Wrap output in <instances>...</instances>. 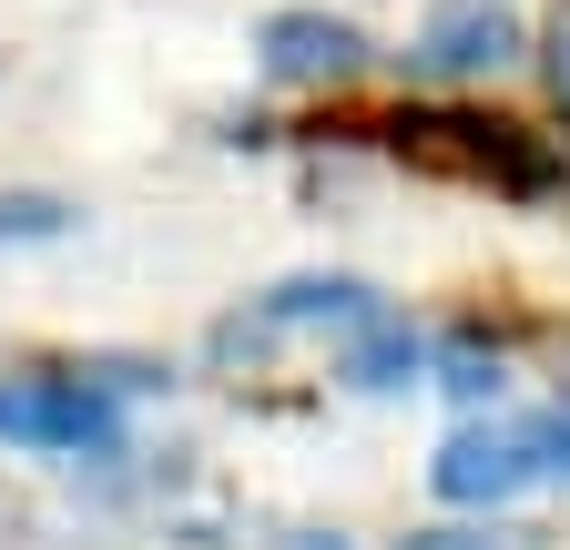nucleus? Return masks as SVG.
Returning <instances> with one entry per match:
<instances>
[{
  "mask_svg": "<svg viewBox=\"0 0 570 550\" xmlns=\"http://www.w3.org/2000/svg\"><path fill=\"white\" fill-rule=\"evenodd\" d=\"M387 154L417 174H449V184H489L510 204H550L570 194V164L540 144L530 122H499V112H397L387 122Z\"/></svg>",
  "mask_w": 570,
  "mask_h": 550,
  "instance_id": "obj_1",
  "label": "nucleus"
},
{
  "mask_svg": "<svg viewBox=\"0 0 570 550\" xmlns=\"http://www.w3.org/2000/svg\"><path fill=\"white\" fill-rule=\"evenodd\" d=\"M0 449L31 459H122V407L92 367H21L0 377Z\"/></svg>",
  "mask_w": 570,
  "mask_h": 550,
  "instance_id": "obj_2",
  "label": "nucleus"
},
{
  "mask_svg": "<svg viewBox=\"0 0 570 550\" xmlns=\"http://www.w3.org/2000/svg\"><path fill=\"white\" fill-rule=\"evenodd\" d=\"M367 316H387L377 286H356V275H296V286H275V296H255V306H235L225 326H214V357H265L275 336H306V326L356 336Z\"/></svg>",
  "mask_w": 570,
  "mask_h": 550,
  "instance_id": "obj_3",
  "label": "nucleus"
},
{
  "mask_svg": "<svg viewBox=\"0 0 570 550\" xmlns=\"http://www.w3.org/2000/svg\"><path fill=\"white\" fill-rule=\"evenodd\" d=\"M255 72L275 92H336L367 72V31H356L346 11H275L255 31Z\"/></svg>",
  "mask_w": 570,
  "mask_h": 550,
  "instance_id": "obj_4",
  "label": "nucleus"
},
{
  "mask_svg": "<svg viewBox=\"0 0 570 550\" xmlns=\"http://www.w3.org/2000/svg\"><path fill=\"white\" fill-rule=\"evenodd\" d=\"M520 51H530V21L510 0H439V11L417 21V72L428 82H489V72H510Z\"/></svg>",
  "mask_w": 570,
  "mask_h": 550,
  "instance_id": "obj_5",
  "label": "nucleus"
},
{
  "mask_svg": "<svg viewBox=\"0 0 570 550\" xmlns=\"http://www.w3.org/2000/svg\"><path fill=\"white\" fill-rule=\"evenodd\" d=\"M540 469H550L540 429H449V449L428 459V490L449 510H499V500H520Z\"/></svg>",
  "mask_w": 570,
  "mask_h": 550,
  "instance_id": "obj_6",
  "label": "nucleus"
},
{
  "mask_svg": "<svg viewBox=\"0 0 570 550\" xmlns=\"http://www.w3.org/2000/svg\"><path fill=\"white\" fill-rule=\"evenodd\" d=\"M336 367H346V387H407V377L428 367V347H417V326L387 306V316H367V326L346 336V357H336Z\"/></svg>",
  "mask_w": 570,
  "mask_h": 550,
  "instance_id": "obj_7",
  "label": "nucleus"
},
{
  "mask_svg": "<svg viewBox=\"0 0 570 550\" xmlns=\"http://www.w3.org/2000/svg\"><path fill=\"white\" fill-rule=\"evenodd\" d=\"M61 235H71L61 194H0V245H61Z\"/></svg>",
  "mask_w": 570,
  "mask_h": 550,
  "instance_id": "obj_8",
  "label": "nucleus"
},
{
  "mask_svg": "<svg viewBox=\"0 0 570 550\" xmlns=\"http://www.w3.org/2000/svg\"><path fill=\"white\" fill-rule=\"evenodd\" d=\"M439 387H449V397H469V407H489L499 387H510V367H499L489 347H439Z\"/></svg>",
  "mask_w": 570,
  "mask_h": 550,
  "instance_id": "obj_9",
  "label": "nucleus"
},
{
  "mask_svg": "<svg viewBox=\"0 0 570 550\" xmlns=\"http://www.w3.org/2000/svg\"><path fill=\"white\" fill-rule=\"evenodd\" d=\"M407 550H530V540H520V530H489V520H479V530H417Z\"/></svg>",
  "mask_w": 570,
  "mask_h": 550,
  "instance_id": "obj_10",
  "label": "nucleus"
},
{
  "mask_svg": "<svg viewBox=\"0 0 570 550\" xmlns=\"http://www.w3.org/2000/svg\"><path fill=\"white\" fill-rule=\"evenodd\" d=\"M540 449H550V469H570V407H550V419H540Z\"/></svg>",
  "mask_w": 570,
  "mask_h": 550,
  "instance_id": "obj_11",
  "label": "nucleus"
},
{
  "mask_svg": "<svg viewBox=\"0 0 570 550\" xmlns=\"http://www.w3.org/2000/svg\"><path fill=\"white\" fill-rule=\"evenodd\" d=\"M550 92H560V102H570V31H560V41H550Z\"/></svg>",
  "mask_w": 570,
  "mask_h": 550,
  "instance_id": "obj_12",
  "label": "nucleus"
}]
</instances>
